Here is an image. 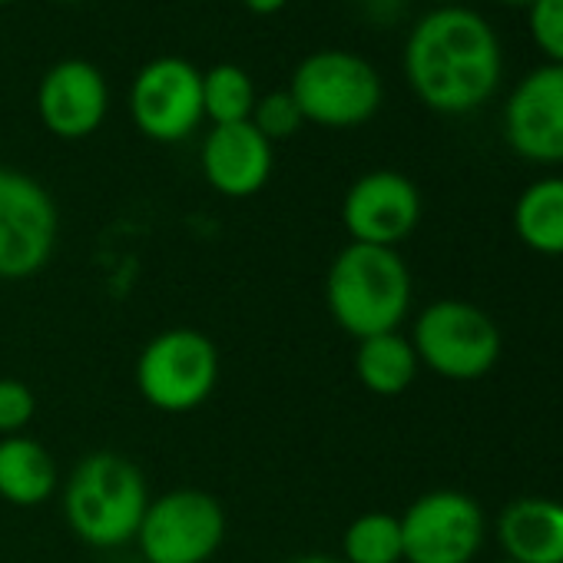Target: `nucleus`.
<instances>
[{"label": "nucleus", "instance_id": "5701e85b", "mask_svg": "<svg viewBox=\"0 0 563 563\" xmlns=\"http://www.w3.org/2000/svg\"><path fill=\"white\" fill-rule=\"evenodd\" d=\"M37 415V398L21 378H0V438L24 434Z\"/></svg>", "mask_w": 563, "mask_h": 563}, {"label": "nucleus", "instance_id": "7ed1b4c3", "mask_svg": "<svg viewBox=\"0 0 563 563\" xmlns=\"http://www.w3.org/2000/svg\"><path fill=\"white\" fill-rule=\"evenodd\" d=\"M150 490L143 471L117 451L87 454L64 487V517L77 540L113 550L136 540Z\"/></svg>", "mask_w": 563, "mask_h": 563}, {"label": "nucleus", "instance_id": "c85d7f7f", "mask_svg": "<svg viewBox=\"0 0 563 563\" xmlns=\"http://www.w3.org/2000/svg\"><path fill=\"white\" fill-rule=\"evenodd\" d=\"M497 563H517V560H507V556H504V560H497Z\"/></svg>", "mask_w": 563, "mask_h": 563}, {"label": "nucleus", "instance_id": "393cba45", "mask_svg": "<svg viewBox=\"0 0 563 563\" xmlns=\"http://www.w3.org/2000/svg\"><path fill=\"white\" fill-rule=\"evenodd\" d=\"M289 563H345L342 556H329V553H306V556H296Z\"/></svg>", "mask_w": 563, "mask_h": 563}, {"label": "nucleus", "instance_id": "0eeeda50", "mask_svg": "<svg viewBox=\"0 0 563 563\" xmlns=\"http://www.w3.org/2000/svg\"><path fill=\"white\" fill-rule=\"evenodd\" d=\"M225 540L222 504L196 487L150 497L136 530L146 563H209Z\"/></svg>", "mask_w": 563, "mask_h": 563}, {"label": "nucleus", "instance_id": "f8f14e48", "mask_svg": "<svg viewBox=\"0 0 563 563\" xmlns=\"http://www.w3.org/2000/svg\"><path fill=\"white\" fill-rule=\"evenodd\" d=\"M342 222L352 242L395 249L421 222V192L398 169H372L349 186Z\"/></svg>", "mask_w": 563, "mask_h": 563}, {"label": "nucleus", "instance_id": "f03ea898", "mask_svg": "<svg viewBox=\"0 0 563 563\" xmlns=\"http://www.w3.org/2000/svg\"><path fill=\"white\" fill-rule=\"evenodd\" d=\"M325 306L335 325L358 342L398 332L411 309V272L398 249L349 242L329 265Z\"/></svg>", "mask_w": 563, "mask_h": 563}, {"label": "nucleus", "instance_id": "39448f33", "mask_svg": "<svg viewBox=\"0 0 563 563\" xmlns=\"http://www.w3.org/2000/svg\"><path fill=\"white\" fill-rule=\"evenodd\" d=\"M219 385V349L196 329H166L136 358V388L163 415L202 408Z\"/></svg>", "mask_w": 563, "mask_h": 563}, {"label": "nucleus", "instance_id": "a878e982", "mask_svg": "<svg viewBox=\"0 0 563 563\" xmlns=\"http://www.w3.org/2000/svg\"><path fill=\"white\" fill-rule=\"evenodd\" d=\"M438 8H464V0H434Z\"/></svg>", "mask_w": 563, "mask_h": 563}, {"label": "nucleus", "instance_id": "9d476101", "mask_svg": "<svg viewBox=\"0 0 563 563\" xmlns=\"http://www.w3.org/2000/svg\"><path fill=\"white\" fill-rule=\"evenodd\" d=\"M130 117L156 143H179L202 123V74L183 57L150 60L130 87Z\"/></svg>", "mask_w": 563, "mask_h": 563}, {"label": "nucleus", "instance_id": "ddd939ff", "mask_svg": "<svg viewBox=\"0 0 563 563\" xmlns=\"http://www.w3.org/2000/svg\"><path fill=\"white\" fill-rule=\"evenodd\" d=\"M110 110V87L100 67L90 60H60L54 64L37 87L41 123L57 140H87L93 136Z\"/></svg>", "mask_w": 563, "mask_h": 563}, {"label": "nucleus", "instance_id": "412c9836", "mask_svg": "<svg viewBox=\"0 0 563 563\" xmlns=\"http://www.w3.org/2000/svg\"><path fill=\"white\" fill-rule=\"evenodd\" d=\"M249 123H252L268 143H275V140H289V136H296V133L302 130L306 120H302V113H299V107H296V100H292L289 90H272V93H265V97L255 100V110H252Z\"/></svg>", "mask_w": 563, "mask_h": 563}, {"label": "nucleus", "instance_id": "4be33fe9", "mask_svg": "<svg viewBox=\"0 0 563 563\" xmlns=\"http://www.w3.org/2000/svg\"><path fill=\"white\" fill-rule=\"evenodd\" d=\"M527 31L547 64L563 67V0H533L527 8Z\"/></svg>", "mask_w": 563, "mask_h": 563}, {"label": "nucleus", "instance_id": "bb28decb", "mask_svg": "<svg viewBox=\"0 0 563 563\" xmlns=\"http://www.w3.org/2000/svg\"><path fill=\"white\" fill-rule=\"evenodd\" d=\"M500 4H510V8H530L533 0H500Z\"/></svg>", "mask_w": 563, "mask_h": 563}, {"label": "nucleus", "instance_id": "2eb2a0df", "mask_svg": "<svg viewBox=\"0 0 563 563\" xmlns=\"http://www.w3.org/2000/svg\"><path fill=\"white\" fill-rule=\"evenodd\" d=\"M497 540L507 560L563 563V504L550 497L510 500L497 517Z\"/></svg>", "mask_w": 563, "mask_h": 563}, {"label": "nucleus", "instance_id": "4468645a", "mask_svg": "<svg viewBox=\"0 0 563 563\" xmlns=\"http://www.w3.org/2000/svg\"><path fill=\"white\" fill-rule=\"evenodd\" d=\"M199 166L206 183L225 196V199H249L265 189L275 156L272 143L252 126V123H229V126H212Z\"/></svg>", "mask_w": 563, "mask_h": 563}, {"label": "nucleus", "instance_id": "20e7f679", "mask_svg": "<svg viewBox=\"0 0 563 563\" xmlns=\"http://www.w3.org/2000/svg\"><path fill=\"white\" fill-rule=\"evenodd\" d=\"M289 93L306 123L355 130L382 110L385 87L365 57L352 51H319L296 67Z\"/></svg>", "mask_w": 563, "mask_h": 563}, {"label": "nucleus", "instance_id": "6e6552de", "mask_svg": "<svg viewBox=\"0 0 563 563\" xmlns=\"http://www.w3.org/2000/svg\"><path fill=\"white\" fill-rule=\"evenodd\" d=\"M60 235L54 196L27 173L0 163V278L24 282L47 268Z\"/></svg>", "mask_w": 563, "mask_h": 563}, {"label": "nucleus", "instance_id": "f3484780", "mask_svg": "<svg viewBox=\"0 0 563 563\" xmlns=\"http://www.w3.org/2000/svg\"><path fill=\"white\" fill-rule=\"evenodd\" d=\"M418 368L421 362L415 355V345L401 332L362 339L355 349V375L362 388L378 398H395L408 391L418 378Z\"/></svg>", "mask_w": 563, "mask_h": 563}, {"label": "nucleus", "instance_id": "423d86ee", "mask_svg": "<svg viewBox=\"0 0 563 563\" xmlns=\"http://www.w3.org/2000/svg\"><path fill=\"white\" fill-rule=\"evenodd\" d=\"M415 355L434 375L448 382H477L494 372L500 358V329L497 322L461 299L431 302L411 335Z\"/></svg>", "mask_w": 563, "mask_h": 563}, {"label": "nucleus", "instance_id": "f257e3e1", "mask_svg": "<svg viewBox=\"0 0 563 563\" xmlns=\"http://www.w3.org/2000/svg\"><path fill=\"white\" fill-rule=\"evenodd\" d=\"M405 77L428 110L444 117L474 113L500 87V37L471 8H438L408 34Z\"/></svg>", "mask_w": 563, "mask_h": 563}, {"label": "nucleus", "instance_id": "a211bd4d", "mask_svg": "<svg viewBox=\"0 0 563 563\" xmlns=\"http://www.w3.org/2000/svg\"><path fill=\"white\" fill-rule=\"evenodd\" d=\"M514 232L540 255H563V176H543L517 196Z\"/></svg>", "mask_w": 563, "mask_h": 563}, {"label": "nucleus", "instance_id": "b1692460", "mask_svg": "<svg viewBox=\"0 0 563 563\" xmlns=\"http://www.w3.org/2000/svg\"><path fill=\"white\" fill-rule=\"evenodd\" d=\"M242 4H245L252 14H262V18H268V14H278L282 8L289 4V0H242Z\"/></svg>", "mask_w": 563, "mask_h": 563}, {"label": "nucleus", "instance_id": "dca6fc26", "mask_svg": "<svg viewBox=\"0 0 563 563\" xmlns=\"http://www.w3.org/2000/svg\"><path fill=\"white\" fill-rule=\"evenodd\" d=\"M57 490V464L51 451L31 438H0V497L14 507H37Z\"/></svg>", "mask_w": 563, "mask_h": 563}, {"label": "nucleus", "instance_id": "1a4fd4ad", "mask_svg": "<svg viewBox=\"0 0 563 563\" xmlns=\"http://www.w3.org/2000/svg\"><path fill=\"white\" fill-rule=\"evenodd\" d=\"M398 520L405 563H471L484 543V510L461 490H428Z\"/></svg>", "mask_w": 563, "mask_h": 563}, {"label": "nucleus", "instance_id": "6ab92c4d", "mask_svg": "<svg viewBox=\"0 0 563 563\" xmlns=\"http://www.w3.org/2000/svg\"><path fill=\"white\" fill-rule=\"evenodd\" d=\"M342 560L345 563H401V520L385 510H368L345 527L342 537Z\"/></svg>", "mask_w": 563, "mask_h": 563}, {"label": "nucleus", "instance_id": "9b49d317", "mask_svg": "<svg viewBox=\"0 0 563 563\" xmlns=\"http://www.w3.org/2000/svg\"><path fill=\"white\" fill-rule=\"evenodd\" d=\"M507 146L540 166L563 163V67H533L504 103Z\"/></svg>", "mask_w": 563, "mask_h": 563}, {"label": "nucleus", "instance_id": "aec40b11", "mask_svg": "<svg viewBox=\"0 0 563 563\" xmlns=\"http://www.w3.org/2000/svg\"><path fill=\"white\" fill-rule=\"evenodd\" d=\"M255 100V84L242 67L216 64L209 74H202V113L212 120V126L249 123Z\"/></svg>", "mask_w": 563, "mask_h": 563}, {"label": "nucleus", "instance_id": "cd10ccee", "mask_svg": "<svg viewBox=\"0 0 563 563\" xmlns=\"http://www.w3.org/2000/svg\"><path fill=\"white\" fill-rule=\"evenodd\" d=\"M4 4H14V0H0V8H4Z\"/></svg>", "mask_w": 563, "mask_h": 563}]
</instances>
